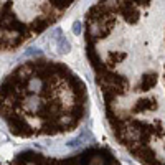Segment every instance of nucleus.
I'll use <instances>...</instances> for the list:
<instances>
[{
	"label": "nucleus",
	"instance_id": "obj_1",
	"mask_svg": "<svg viewBox=\"0 0 165 165\" xmlns=\"http://www.w3.org/2000/svg\"><path fill=\"white\" fill-rule=\"evenodd\" d=\"M86 102L81 79L56 61H27L0 84V117L22 137L74 129L86 112Z\"/></svg>",
	"mask_w": 165,
	"mask_h": 165
},
{
	"label": "nucleus",
	"instance_id": "obj_2",
	"mask_svg": "<svg viewBox=\"0 0 165 165\" xmlns=\"http://www.w3.org/2000/svg\"><path fill=\"white\" fill-rule=\"evenodd\" d=\"M74 0H0V50H17L53 25Z\"/></svg>",
	"mask_w": 165,
	"mask_h": 165
},
{
	"label": "nucleus",
	"instance_id": "obj_3",
	"mask_svg": "<svg viewBox=\"0 0 165 165\" xmlns=\"http://www.w3.org/2000/svg\"><path fill=\"white\" fill-rule=\"evenodd\" d=\"M71 50V45L68 43V40H66V36H60V41H58V51L60 53H68V51Z\"/></svg>",
	"mask_w": 165,
	"mask_h": 165
},
{
	"label": "nucleus",
	"instance_id": "obj_4",
	"mask_svg": "<svg viewBox=\"0 0 165 165\" xmlns=\"http://www.w3.org/2000/svg\"><path fill=\"white\" fill-rule=\"evenodd\" d=\"M73 32H74L76 35H79V33H81V25H79V23H74V27H73Z\"/></svg>",
	"mask_w": 165,
	"mask_h": 165
}]
</instances>
